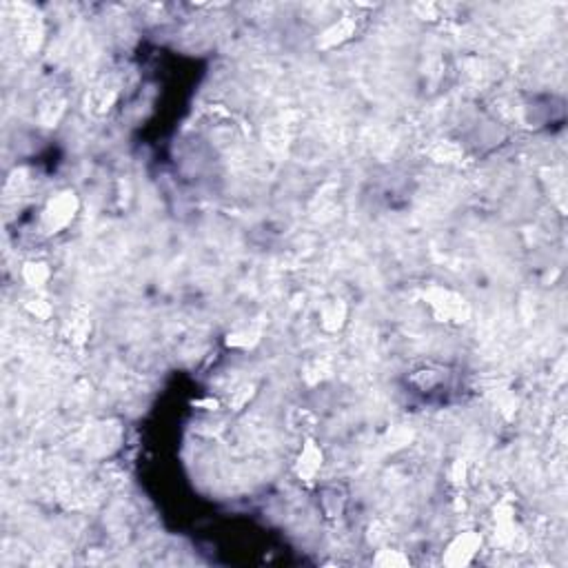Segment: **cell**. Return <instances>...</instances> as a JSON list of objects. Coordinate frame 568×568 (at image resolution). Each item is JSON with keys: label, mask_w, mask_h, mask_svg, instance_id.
Segmentation results:
<instances>
[{"label": "cell", "mask_w": 568, "mask_h": 568, "mask_svg": "<svg viewBox=\"0 0 568 568\" xmlns=\"http://www.w3.org/2000/svg\"><path fill=\"white\" fill-rule=\"evenodd\" d=\"M78 211V198L73 191H63L58 195H53L45 211H43V229L45 233H58L63 231L71 220L73 215H76Z\"/></svg>", "instance_id": "cell-1"}, {"label": "cell", "mask_w": 568, "mask_h": 568, "mask_svg": "<svg viewBox=\"0 0 568 568\" xmlns=\"http://www.w3.org/2000/svg\"><path fill=\"white\" fill-rule=\"evenodd\" d=\"M427 300L433 309V314L439 320H455V322H464L468 318V304L464 298L455 296L449 289H431L427 293Z\"/></svg>", "instance_id": "cell-2"}, {"label": "cell", "mask_w": 568, "mask_h": 568, "mask_svg": "<svg viewBox=\"0 0 568 568\" xmlns=\"http://www.w3.org/2000/svg\"><path fill=\"white\" fill-rule=\"evenodd\" d=\"M482 546V537L475 530H466V533H460L449 546L444 553V564L451 568H462L468 566L473 562V557L478 555Z\"/></svg>", "instance_id": "cell-3"}, {"label": "cell", "mask_w": 568, "mask_h": 568, "mask_svg": "<svg viewBox=\"0 0 568 568\" xmlns=\"http://www.w3.org/2000/svg\"><path fill=\"white\" fill-rule=\"evenodd\" d=\"M322 466V451L318 449V444L314 439H306L304 446H302V453L296 462V473L298 478L304 480V482H311L316 478V473L320 471Z\"/></svg>", "instance_id": "cell-4"}, {"label": "cell", "mask_w": 568, "mask_h": 568, "mask_svg": "<svg viewBox=\"0 0 568 568\" xmlns=\"http://www.w3.org/2000/svg\"><path fill=\"white\" fill-rule=\"evenodd\" d=\"M495 530L502 544L515 542V522H513V508L508 504H500L495 508Z\"/></svg>", "instance_id": "cell-5"}, {"label": "cell", "mask_w": 568, "mask_h": 568, "mask_svg": "<svg viewBox=\"0 0 568 568\" xmlns=\"http://www.w3.org/2000/svg\"><path fill=\"white\" fill-rule=\"evenodd\" d=\"M355 29V23L351 18H346V21H340L338 25H333L331 29H326L320 38V47L328 49V47H336L340 43H344L346 38H351V33Z\"/></svg>", "instance_id": "cell-6"}, {"label": "cell", "mask_w": 568, "mask_h": 568, "mask_svg": "<svg viewBox=\"0 0 568 568\" xmlns=\"http://www.w3.org/2000/svg\"><path fill=\"white\" fill-rule=\"evenodd\" d=\"M344 318H346V306L342 300H336L328 306H324L322 311V326L326 331H338V328L344 324Z\"/></svg>", "instance_id": "cell-7"}, {"label": "cell", "mask_w": 568, "mask_h": 568, "mask_svg": "<svg viewBox=\"0 0 568 568\" xmlns=\"http://www.w3.org/2000/svg\"><path fill=\"white\" fill-rule=\"evenodd\" d=\"M51 276V271L45 262H27L23 269V278L29 286H43Z\"/></svg>", "instance_id": "cell-8"}, {"label": "cell", "mask_w": 568, "mask_h": 568, "mask_svg": "<svg viewBox=\"0 0 568 568\" xmlns=\"http://www.w3.org/2000/svg\"><path fill=\"white\" fill-rule=\"evenodd\" d=\"M373 564L380 566V568H407L409 566V557L402 553V551H380L375 557H373Z\"/></svg>", "instance_id": "cell-9"}, {"label": "cell", "mask_w": 568, "mask_h": 568, "mask_svg": "<svg viewBox=\"0 0 568 568\" xmlns=\"http://www.w3.org/2000/svg\"><path fill=\"white\" fill-rule=\"evenodd\" d=\"M457 156H460V149H457V146H453L451 142L439 144L437 149L433 151V158L439 160V162H453Z\"/></svg>", "instance_id": "cell-10"}, {"label": "cell", "mask_w": 568, "mask_h": 568, "mask_svg": "<svg viewBox=\"0 0 568 568\" xmlns=\"http://www.w3.org/2000/svg\"><path fill=\"white\" fill-rule=\"evenodd\" d=\"M29 311L33 316H38V318H49V314H51V306L45 302V300H33V302H29Z\"/></svg>", "instance_id": "cell-11"}]
</instances>
